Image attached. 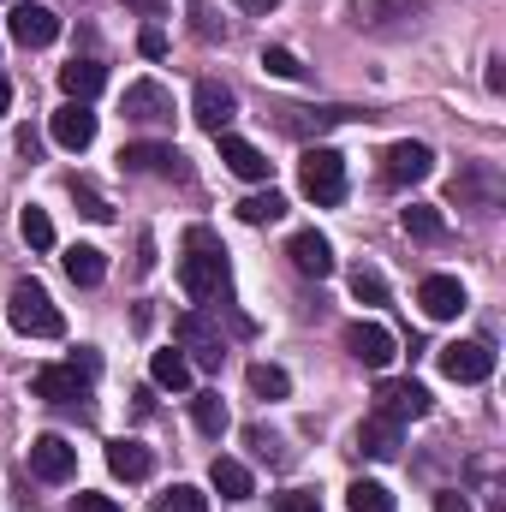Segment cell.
<instances>
[{
  "mask_svg": "<svg viewBox=\"0 0 506 512\" xmlns=\"http://www.w3.org/2000/svg\"><path fill=\"white\" fill-rule=\"evenodd\" d=\"M179 286H185L197 304H209V298H221V292H227V256H221V245H215V233H209V227H191V233H185Z\"/></svg>",
  "mask_w": 506,
  "mask_h": 512,
  "instance_id": "1",
  "label": "cell"
},
{
  "mask_svg": "<svg viewBox=\"0 0 506 512\" xmlns=\"http://www.w3.org/2000/svg\"><path fill=\"white\" fill-rule=\"evenodd\" d=\"M6 322H12L18 334H30V340H60V334H66L60 304H54L48 286H36V280H18V286L6 292Z\"/></svg>",
  "mask_w": 506,
  "mask_h": 512,
  "instance_id": "2",
  "label": "cell"
},
{
  "mask_svg": "<svg viewBox=\"0 0 506 512\" xmlns=\"http://www.w3.org/2000/svg\"><path fill=\"white\" fill-rule=\"evenodd\" d=\"M298 185H304V197H310L316 209H334V203L346 197V161L316 143V149H304V161H298Z\"/></svg>",
  "mask_w": 506,
  "mask_h": 512,
  "instance_id": "3",
  "label": "cell"
},
{
  "mask_svg": "<svg viewBox=\"0 0 506 512\" xmlns=\"http://www.w3.org/2000/svg\"><path fill=\"white\" fill-rule=\"evenodd\" d=\"M96 370H102V358L84 352V358H72V364H42V370L30 376V387H36V399L72 405V399H84V387L96 382Z\"/></svg>",
  "mask_w": 506,
  "mask_h": 512,
  "instance_id": "4",
  "label": "cell"
},
{
  "mask_svg": "<svg viewBox=\"0 0 506 512\" xmlns=\"http://www.w3.org/2000/svg\"><path fill=\"white\" fill-rule=\"evenodd\" d=\"M173 334H179V352H191V370H221L227 340H221V328H209L203 310H185V316L173 322Z\"/></svg>",
  "mask_w": 506,
  "mask_h": 512,
  "instance_id": "5",
  "label": "cell"
},
{
  "mask_svg": "<svg viewBox=\"0 0 506 512\" xmlns=\"http://www.w3.org/2000/svg\"><path fill=\"white\" fill-rule=\"evenodd\" d=\"M435 364H441L447 382H489L495 376V346L489 340H453V346L435 352Z\"/></svg>",
  "mask_w": 506,
  "mask_h": 512,
  "instance_id": "6",
  "label": "cell"
},
{
  "mask_svg": "<svg viewBox=\"0 0 506 512\" xmlns=\"http://www.w3.org/2000/svg\"><path fill=\"white\" fill-rule=\"evenodd\" d=\"M423 12V0H346V18L370 36H387V30H411Z\"/></svg>",
  "mask_w": 506,
  "mask_h": 512,
  "instance_id": "7",
  "label": "cell"
},
{
  "mask_svg": "<svg viewBox=\"0 0 506 512\" xmlns=\"http://www.w3.org/2000/svg\"><path fill=\"white\" fill-rule=\"evenodd\" d=\"M429 173H435V149H429V143H411V137H405V143H393V149L381 155V179H387V185H423Z\"/></svg>",
  "mask_w": 506,
  "mask_h": 512,
  "instance_id": "8",
  "label": "cell"
},
{
  "mask_svg": "<svg viewBox=\"0 0 506 512\" xmlns=\"http://www.w3.org/2000/svg\"><path fill=\"white\" fill-rule=\"evenodd\" d=\"M191 114H197V126H203V131H215V137H221V131L239 120V96H233L227 84L203 78V84L191 90Z\"/></svg>",
  "mask_w": 506,
  "mask_h": 512,
  "instance_id": "9",
  "label": "cell"
},
{
  "mask_svg": "<svg viewBox=\"0 0 506 512\" xmlns=\"http://www.w3.org/2000/svg\"><path fill=\"white\" fill-rule=\"evenodd\" d=\"M6 30H12L18 48H48V42L60 36V12H48V6H36V0H18L12 18H6Z\"/></svg>",
  "mask_w": 506,
  "mask_h": 512,
  "instance_id": "10",
  "label": "cell"
},
{
  "mask_svg": "<svg viewBox=\"0 0 506 512\" xmlns=\"http://www.w3.org/2000/svg\"><path fill=\"white\" fill-rule=\"evenodd\" d=\"M30 471H36L42 483H72V477H78V447L60 441V435H36V441H30Z\"/></svg>",
  "mask_w": 506,
  "mask_h": 512,
  "instance_id": "11",
  "label": "cell"
},
{
  "mask_svg": "<svg viewBox=\"0 0 506 512\" xmlns=\"http://www.w3.org/2000/svg\"><path fill=\"white\" fill-rule=\"evenodd\" d=\"M376 417H387V423H417V417H429V387L423 382H381L376 387Z\"/></svg>",
  "mask_w": 506,
  "mask_h": 512,
  "instance_id": "12",
  "label": "cell"
},
{
  "mask_svg": "<svg viewBox=\"0 0 506 512\" xmlns=\"http://www.w3.org/2000/svg\"><path fill=\"white\" fill-rule=\"evenodd\" d=\"M346 352H352L364 370H387L399 346H393V334H387L381 322H352V328H346Z\"/></svg>",
  "mask_w": 506,
  "mask_h": 512,
  "instance_id": "13",
  "label": "cell"
},
{
  "mask_svg": "<svg viewBox=\"0 0 506 512\" xmlns=\"http://www.w3.org/2000/svg\"><path fill=\"white\" fill-rule=\"evenodd\" d=\"M417 304H423L429 322H453V316L465 310V286H459L453 274H429V280L417 286Z\"/></svg>",
  "mask_w": 506,
  "mask_h": 512,
  "instance_id": "14",
  "label": "cell"
},
{
  "mask_svg": "<svg viewBox=\"0 0 506 512\" xmlns=\"http://www.w3.org/2000/svg\"><path fill=\"white\" fill-rule=\"evenodd\" d=\"M126 120L137 126H161V120H173V96L155 84V78H137L126 90Z\"/></svg>",
  "mask_w": 506,
  "mask_h": 512,
  "instance_id": "15",
  "label": "cell"
},
{
  "mask_svg": "<svg viewBox=\"0 0 506 512\" xmlns=\"http://www.w3.org/2000/svg\"><path fill=\"white\" fill-rule=\"evenodd\" d=\"M126 173H149V179H179V149L173 143H126Z\"/></svg>",
  "mask_w": 506,
  "mask_h": 512,
  "instance_id": "16",
  "label": "cell"
},
{
  "mask_svg": "<svg viewBox=\"0 0 506 512\" xmlns=\"http://www.w3.org/2000/svg\"><path fill=\"white\" fill-rule=\"evenodd\" d=\"M48 131H54L60 149H90V143H96V114H90V102H66V108L48 120Z\"/></svg>",
  "mask_w": 506,
  "mask_h": 512,
  "instance_id": "17",
  "label": "cell"
},
{
  "mask_svg": "<svg viewBox=\"0 0 506 512\" xmlns=\"http://www.w3.org/2000/svg\"><path fill=\"white\" fill-rule=\"evenodd\" d=\"M286 256H292V268L310 274V280H328V274H334V245H328L322 233H292V239H286Z\"/></svg>",
  "mask_w": 506,
  "mask_h": 512,
  "instance_id": "18",
  "label": "cell"
},
{
  "mask_svg": "<svg viewBox=\"0 0 506 512\" xmlns=\"http://www.w3.org/2000/svg\"><path fill=\"white\" fill-rule=\"evenodd\" d=\"M346 120V108H274V131H286V137H322L328 126H340Z\"/></svg>",
  "mask_w": 506,
  "mask_h": 512,
  "instance_id": "19",
  "label": "cell"
},
{
  "mask_svg": "<svg viewBox=\"0 0 506 512\" xmlns=\"http://www.w3.org/2000/svg\"><path fill=\"white\" fill-rule=\"evenodd\" d=\"M221 161H227L239 179H251V185H262V179H268V167H274V161H268L256 143H245V137H221Z\"/></svg>",
  "mask_w": 506,
  "mask_h": 512,
  "instance_id": "20",
  "label": "cell"
},
{
  "mask_svg": "<svg viewBox=\"0 0 506 512\" xmlns=\"http://www.w3.org/2000/svg\"><path fill=\"white\" fill-rule=\"evenodd\" d=\"M102 84H108L102 60H72V66H60V90H66L72 102H90V96H96Z\"/></svg>",
  "mask_w": 506,
  "mask_h": 512,
  "instance_id": "21",
  "label": "cell"
},
{
  "mask_svg": "<svg viewBox=\"0 0 506 512\" xmlns=\"http://www.w3.org/2000/svg\"><path fill=\"white\" fill-rule=\"evenodd\" d=\"M60 262H66V280L72 286H102V274H108V256L96 251V245H72Z\"/></svg>",
  "mask_w": 506,
  "mask_h": 512,
  "instance_id": "22",
  "label": "cell"
},
{
  "mask_svg": "<svg viewBox=\"0 0 506 512\" xmlns=\"http://www.w3.org/2000/svg\"><path fill=\"white\" fill-rule=\"evenodd\" d=\"M149 376H155V387L185 393V387H191V358H185L179 346H167V352H155V358H149Z\"/></svg>",
  "mask_w": 506,
  "mask_h": 512,
  "instance_id": "23",
  "label": "cell"
},
{
  "mask_svg": "<svg viewBox=\"0 0 506 512\" xmlns=\"http://www.w3.org/2000/svg\"><path fill=\"white\" fill-rule=\"evenodd\" d=\"M358 453H364V459H393V453H399V423L370 417V423L358 429Z\"/></svg>",
  "mask_w": 506,
  "mask_h": 512,
  "instance_id": "24",
  "label": "cell"
},
{
  "mask_svg": "<svg viewBox=\"0 0 506 512\" xmlns=\"http://www.w3.org/2000/svg\"><path fill=\"white\" fill-rule=\"evenodd\" d=\"M209 483L221 489V501H251V471L239 459H215L209 465Z\"/></svg>",
  "mask_w": 506,
  "mask_h": 512,
  "instance_id": "25",
  "label": "cell"
},
{
  "mask_svg": "<svg viewBox=\"0 0 506 512\" xmlns=\"http://www.w3.org/2000/svg\"><path fill=\"white\" fill-rule=\"evenodd\" d=\"M108 471L126 477V483H143L149 477V453L137 441H108Z\"/></svg>",
  "mask_w": 506,
  "mask_h": 512,
  "instance_id": "26",
  "label": "cell"
},
{
  "mask_svg": "<svg viewBox=\"0 0 506 512\" xmlns=\"http://www.w3.org/2000/svg\"><path fill=\"white\" fill-rule=\"evenodd\" d=\"M399 227H405L411 239H441V233H447V215H441L435 203H411V209H399Z\"/></svg>",
  "mask_w": 506,
  "mask_h": 512,
  "instance_id": "27",
  "label": "cell"
},
{
  "mask_svg": "<svg viewBox=\"0 0 506 512\" xmlns=\"http://www.w3.org/2000/svg\"><path fill=\"white\" fill-rule=\"evenodd\" d=\"M471 197H477V203H495V197H501V179H495L489 167L459 173V179H453V203H471Z\"/></svg>",
  "mask_w": 506,
  "mask_h": 512,
  "instance_id": "28",
  "label": "cell"
},
{
  "mask_svg": "<svg viewBox=\"0 0 506 512\" xmlns=\"http://www.w3.org/2000/svg\"><path fill=\"white\" fill-rule=\"evenodd\" d=\"M280 215H286V197H280V191H256V197L239 203V221H251V227H268V221H280Z\"/></svg>",
  "mask_w": 506,
  "mask_h": 512,
  "instance_id": "29",
  "label": "cell"
},
{
  "mask_svg": "<svg viewBox=\"0 0 506 512\" xmlns=\"http://www.w3.org/2000/svg\"><path fill=\"white\" fill-rule=\"evenodd\" d=\"M251 393L256 399H286L292 393V376L280 364H251Z\"/></svg>",
  "mask_w": 506,
  "mask_h": 512,
  "instance_id": "30",
  "label": "cell"
},
{
  "mask_svg": "<svg viewBox=\"0 0 506 512\" xmlns=\"http://www.w3.org/2000/svg\"><path fill=\"white\" fill-rule=\"evenodd\" d=\"M18 233H24V245H30V251H48V245H54V221H48V209H36V203H30V209L18 215Z\"/></svg>",
  "mask_w": 506,
  "mask_h": 512,
  "instance_id": "31",
  "label": "cell"
},
{
  "mask_svg": "<svg viewBox=\"0 0 506 512\" xmlns=\"http://www.w3.org/2000/svg\"><path fill=\"white\" fill-rule=\"evenodd\" d=\"M191 423H197L203 435H221V429H227V405H221V393H197V399H191Z\"/></svg>",
  "mask_w": 506,
  "mask_h": 512,
  "instance_id": "32",
  "label": "cell"
},
{
  "mask_svg": "<svg viewBox=\"0 0 506 512\" xmlns=\"http://www.w3.org/2000/svg\"><path fill=\"white\" fill-rule=\"evenodd\" d=\"M346 507L352 512H393L399 501H393L381 483H352V489H346Z\"/></svg>",
  "mask_w": 506,
  "mask_h": 512,
  "instance_id": "33",
  "label": "cell"
},
{
  "mask_svg": "<svg viewBox=\"0 0 506 512\" xmlns=\"http://www.w3.org/2000/svg\"><path fill=\"white\" fill-rule=\"evenodd\" d=\"M161 512H209V495L191 489V483H173V489L161 495Z\"/></svg>",
  "mask_w": 506,
  "mask_h": 512,
  "instance_id": "34",
  "label": "cell"
},
{
  "mask_svg": "<svg viewBox=\"0 0 506 512\" xmlns=\"http://www.w3.org/2000/svg\"><path fill=\"white\" fill-rule=\"evenodd\" d=\"M352 298L358 304H387V280L376 268H352Z\"/></svg>",
  "mask_w": 506,
  "mask_h": 512,
  "instance_id": "35",
  "label": "cell"
},
{
  "mask_svg": "<svg viewBox=\"0 0 506 512\" xmlns=\"http://www.w3.org/2000/svg\"><path fill=\"white\" fill-rule=\"evenodd\" d=\"M262 72L268 78H304V60L292 48H262Z\"/></svg>",
  "mask_w": 506,
  "mask_h": 512,
  "instance_id": "36",
  "label": "cell"
},
{
  "mask_svg": "<svg viewBox=\"0 0 506 512\" xmlns=\"http://www.w3.org/2000/svg\"><path fill=\"white\" fill-rule=\"evenodd\" d=\"M274 512H322V501L310 489H286V495H274Z\"/></svg>",
  "mask_w": 506,
  "mask_h": 512,
  "instance_id": "37",
  "label": "cell"
},
{
  "mask_svg": "<svg viewBox=\"0 0 506 512\" xmlns=\"http://www.w3.org/2000/svg\"><path fill=\"white\" fill-rule=\"evenodd\" d=\"M72 197L84 203V215H90V221H114V209H108V203H102V197H96L90 185H72Z\"/></svg>",
  "mask_w": 506,
  "mask_h": 512,
  "instance_id": "38",
  "label": "cell"
},
{
  "mask_svg": "<svg viewBox=\"0 0 506 512\" xmlns=\"http://www.w3.org/2000/svg\"><path fill=\"white\" fill-rule=\"evenodd\" d=\"M137 48H143L149 60H161V54H167V36H161V24H143V36H137Z\"/></svg>",
  "mask_w": 506,
  "mask_h": 512,
  "instance_id": "39",
  "label": "cell"
},
{
  "mask_svg": "<svg viewBox=\"0 0 506 512\" xmlns=\"http://www.w3.org/2000/svg\"><path fill=\"white\" fill-rule=\"evenodd\" d=\"M72 512H120V501H108V495H72Z\"/></svg>",
  "mask_w": 506,
  "mask_h": 512,
  "instance_id": "40",
  "label": "cell"
},
{
  "mask_svg": "<svg viewBox=\"0 0 506 512\" xmlns=\"http://www.w3.org/2000/svg\"><path fill=\"white\" fill-rule=\"evenodd\" d=\"M489 90H495V96H501V90H506V60H501V54L489 60Z\"/></svg>",
  "mask_w": 506,
  "mask_h": 512,
  "instance_id": "41",
  "label": "cell"
},
{
  "mask_svg": "<svg viewBox=\"0 0 506 512\" xmlns=\"http://www.w3.org/2000/svg\"><path fill=\"white\" fill-rule=\"evenodd\" d=\"M435 512H471V507H465V495L447 489V495H435Z\"/></svg>",
  "mask_w": 506,
  "mask_h": 512,
  "instance_id": "42",
  "label": "cell"
},
{
  "mask_svg": "<svg viewBox=\"0 0 506 512\" xmlns=\"http://www.w3.org/2000/svg\"><path fill=\"white\" fill-rule=\"evenodd\" d=\"M126 6H137L143 18H161V12H167V0H126Z\"/></svg>",
  "mask_w": 506,
  "mask_h": 512,
  "instance_id": "43",
  "label": "cell"
},
{
  "mask_svg": "<svg viewBox=\"0 0 506 512\" xmlns=\"http://www.w3.org/2000/svg\"><path fill=\"white\" fill-rule=\"evenodd\" d=\"M6 108H12V84L0 78V114H6Z\"/></svg>",
  "mask_w": 506,
  "mask_h": 512,
  "instance_id": "44",
  "label": "cell"
}]
</instances>
